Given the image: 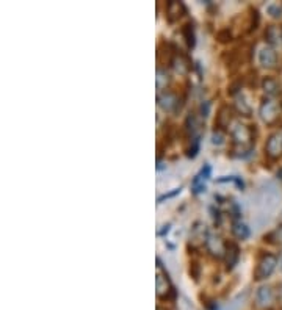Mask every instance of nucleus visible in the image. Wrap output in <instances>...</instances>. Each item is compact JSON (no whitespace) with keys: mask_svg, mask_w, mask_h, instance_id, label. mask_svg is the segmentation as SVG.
I'll return each instance as SVG.
<instances>
[{"mask_svg":"<svg viewBox=\"0 0 282 310\" xmlns=\"http://www.w3.org/2000/svg\"><path fill=\"white\" fill-rule=\"evenodd\" d=\"M224 139H226V135L223 130H218L215 129V132L212 133V143L216 144V146H221V144H224Z\"/></svg>","mask_w":282,"mask_h":310,"instance_id":"5701e85b","label":"nucleus"},{"mask_svg":"<svg viewBox=\"0 0 282 310\" xmlns=\"http://www.w3.org/2000/svg\"><path fill=\"white\" fill-rule=\"evenodd\" d=\"M199 151V136H188V144L185 146V152L188 157L194 158Z\"/></svg>","mask_w":282,"mask_h":310,"instance_id":"412c9836","label":"nucleus"},{"mask_svg":"<svg viewBox=\"0 0 282 310\" xmlns=\"http://www.w3.org/2000/svg\"><path fill=\"white\" fill-rule=\"evenodd\" d=\"M277 299H279V302L282 304V284H280V287H279V292H277Z\"/></svg>","mask_w":282,"mask_h":310,"instance_id":"c85d7f7f","label":"nucleus"},{"mask_svg":"<svg viewBox=\"0 0 282 310\" xmlns=\"http://www.w3.org/2000/svg\"><path fill=\"white\" fill-rule=\"evenodd\" d=\"M199 271H201V266H199V263L198 262H191L190 263V274L198 280V277H199Z\"/></svg>","mask_w":282,"mask_h":310,"instance_id":"bb28decb","label":"nucleus"},{"mask_svg":"<svg viewBox=\"0 0 282 310\" xmlns=\"http://www.w3.org/2000/svg\"><path fill=\"white\" fill-rule=\"evenodd\" d=\"M277 265V259L273 254H265L262 256V259L259 260L255 271H254V279L255 280H264L267 277L271 276V273L274 271V268Z\"/></svg>","mask_w":282,"mask_h":310,"instance_id":"f03ea898","label":"nucleus"},{"mask_svg":"<svg viewBox=\"0 0 282 310\" xmlns=\"http://www.w3.org/2000/svg\"><path fill=\"white\" fill-rule=\"evenodd\" d=\"M216 38H218L220 43H229V41L232 39V33L229 29H223L218 32V35H216Z\"/></svg>","mask_w":282,"mask_h":310,"instance_id":"a878e982","label":"nucleus"},{"mask_svg":"<svg viewBox=\"0 0 282 310\" xmlns=\"http://www.w3.org/2000/svg\"><path fill=\"white\" fill-rule=\"evenodd\" d=\"M207 238H209V232H207L206 224H202V222H196V224H194V226L191 227V240L199 241V243L206 244Z\"/></svg>","mask_w":282,"mask_h":310,"instance_id":"dca6fc26","label":"nucleus"},{"mask_svg":"<svg viewBox=\"0 0 282 310\" xmlns=\"http://www.w3.org/2000/svg\"><path fill=\"white\" fill-rule=\"evenodd\" d=\"M277 177H280V180H282V170H280V171L277 173Z\"/></svg>","mask_w":282,"mask_h":310,"instance_id":"c756f323","label":"nucleus"},{"mask_svg":"<svg viewBox=\"0 0 282 310\" xmlns=\"http://www.w3.org/2000/svg\"><path fill=\"white\" fill-rule=\"evenodd\" d=\"M181 33L185 39V43L188 46V49H193L194 44H196V36H194V29H193V24H185L182 29H181Z\"/></svg>","mask_w":282,"mask_h":310,"instance_id":"6ab92c4d","label":"nucleus"},{"mask_svg":"<svg viewBox=\"0 0 282 310\" xmlns=\"http://www.w3.org/2000/svg\"><path fill=\"white\" fill-rule=\"evenodd\" d=\"M171 292H172V287L168 279V274L163 271L160 259H157V296L166 298Z\"/></svg>","mask_w":282,"mask_h":310,"instance_id":"39448f33","label":"nucleus"},{"mask_svg":"<svg viewBox=\"0 0 282 310\" xmlns=\"http://www.w3.org/2000/svg\"><path fill=\"white\" fill-rule=\"evenodd\" d=\"M255 301L260 307H270L274 301V293L271 290V287H268V285L260 287L255 293Z\"/></svg>","mask_w":282,"mask_h":310,"instance_id":"4468645a","label":"nucleus"},{"mask_svg":"<svg viewBox=\"0 0 282 310\" xmlns=\"http://www.w3.org/2000/svg\"><path fill=\"white\" fill-rule=\"evenodd\" d=\"M230 136H232V141L237 148H240L242 151V155L243 154H248L252 146H254V130L245 124H235L230 130Z\"/></svg>","mask_w":282,"mask_h":310,"instance_id":"f257e3e1","label":"nucleus"},{"mask_svg":"<svg viewBox=\"0 0 282 310\" xmlns=\"http://www.w3.org/2000/svg\"><path fill=\"white\" fill-rule=\"evenodd\" d=\"M209 176H210V166L206 164V166L194 176V179L191 182V190L194 194H199L206 190V180L209 179Z\"/></svg>","mask_w":282,"mask_h":310,"instance_id":"f8f14e48","label":"nucleus"},{"mask_svg":"<svg viewBox=\"0 0 282 310\" xmlns=\"http://www.w3.org/2000/svg\"><path fill=\"white\" fill-rule=\"evenodd\" d=\"M157 310H163V308H162V307H159V308H157Z\"/></svg>","mask_w":282,"mask_h":310,"instance_id":"7c9ffc66","label":"nucleus"},{"mask_svg":"<svg viewBox=\"0 0 282 310\" xmlns=\"http://www.w3.org/2000/svg\"><path fill=\"white\" fill-rule=\"evenodd\" d=\"M262 90L265 91L267 96H276L280 93V85L277 83V80H274L271 77H265L262 80Z\"/></svg>","mask_w":282,"mask_h":310,"instance_id":"f3484780","label":"nucleus"},{"mask_svg":"<svg viewBox=\"0 0 282 310\" xmlns=\"http://www.w3.org/2000/svg\"><path fill=\"white\" fill-rule=\"evenodd\" d=\"M232 235L238 240H246L249 237V229L243 222H234L232 224Z\"/></svg>","mask_w":282,"mask_h":310,"instance_id":"aec40b11","label":"nucleus"},{"mask_svg":"<svg viewBox=\"0 0 282 310\" xmlns=\"http://www.w3.org/2000/svg\"><path fill=\"white\" fill-rule=\"evenodd\" d=\"M265 39L271 46H282V27L270 25L265 30Z\"/></svg>","mask_w":282,"mask_h":310,"instance_id":"2eb2a0df","label":"nucleus"},{"mask_svg":"<svg viewBox=\"0 0 282 310\" xmlns=\"http://www.w3.org/2000/svg\"><path fill=\"white\" fill-rule=\"evenodd\" d=\"M259 63H260V66L268 68V69L274 68L276 63H277V53H276V50L271 46H267L264 49H260V52H259Z\"/></svg>","mask_w":282,"mask_h":310,"instance_id":"1a4fd4ad","label":"nucleus"},{"mask_svg":"<svg viewBox=\"0 0 282 310\" xmlns=\"http://www.w3.org/2000/svg\"><path fill=\"white\" fill-rule=\"evenodd\" d=\"M185 14V7L182 2H174V0H171L166 5V17H168V22H176L179 20L182 16Z\"/></svg>","mask_w":282,"mask_h":310,"instance_id":"ddd939ff","label":"nucleus"},{"mask_svg":"<svg viewBox=\"0 0 282 310\" xmlns=\"http://www.w3.org/2000/svg\"><path fill=\"white\" fill-rule=\"evenodd\" d=\"M179 193H181V188L174 190V191H172V193L163 194V196H160V198H159V202H162V201H165V199H169V198H172V196H176V194H179Z\"/></svg>","mask_w":282,"mask_h":310,"instance_id":"cd10ccee","label":"nucleus"},{"mask_svg":"<svg viewBox=\"0 0 282 310\" xmlns=\"http://www.w3.org/2000/svg\"><path fill=\"white\" fill-rule=\"evenodd\" d=\"M169 63H171V68L174 69V72L179 74V75H185V74H188V71H190V68H191L188 58H187L185 55L179 53V52L171 57Z\"/></svg>","mask_w":282,"mask_h":310,"instance_id":"9d476101","label":"nucleus"},{"mask_svg":"<svg viewBox=\"0 0 282 310\" xmlns=\"http://www.w3.org/2000/svg\"><path fill=\"white\" fill-rule=\"evenodd\" d=\"M206 249L212 257L221 259L224 257V252H226V243L218 235H209L206 241Z\"/></svg>","mask_w":282,"mask_h":310,"instance_id":"423d86ee","label":"nucleus"},{"mask_svg":"<svg viewBox=\"0 0 282 310\" xmlns=\"http://www.w3.org/2000/svg\"><path fill=\"white\" fill-rule=\"evenodd\" d=\"M267 11H268V14L271 16V17H282V5H279V4H273V5H268V8H267Z\"/></svg>","mask_w":282,"mask_h":310,"instance_id":"b1692460","label":"nucleus"},{"mask_svg":"<svg viewBox=\"0 0 282 310\" xmlns=\"http://www.w3.org/2000/svg\"><path fill=\"white\" fill-rule=\"evenodd\" d=\"M159 107L165 111V113H176L177 110H181V99L176 93L172 91H165L160 93L157 97Z\"/></svg>","mask_w":282,"mask_h":310,"instance_id":"20e7f679","label":"nucleus"},{"mask_svg":"<svg viewBox=\"0 0 282 310\" xmlns=\"http://www.w3.org/2000/svg\"><path fill=\"white\" fill-rule=\"evenodd\" d=\"M235 108H237V111L240 113L242 116H251V113H252V108H251V105H249V102L245 99V96L242 94H238L237 97H235Z\"/></svg>","mask_w":282,"mask_h":310,"instance_id":"a211bd4d","label":"nucleus"},{"mask_svg":"<svg viewBox=\"0 0 282 310\" xmlns=\"http://www.w3.org/2000/svg\"><path fill=\"white\" fill-rule=\"evenodd\" d=\"M279 113H280L279 105L271 99H265L262 102V105H260V108H259L260 119H262L267 126H273V124L279 119Z\"/></svg>","mask_w":282,"mask_h":310,"instance_id":"7ed1b4c3","label":"nucleus"},{"mask_svg":"<svg viewBox=\"0 0 282 310\" xmlns=\"http://www.w3.org/2000/svg\"><path fill=\"white\" fill-rule=\"evenodd\" d=\"M238 260H240V246L235 241H227L226 252H224V262H226L227 270H232V268L238 263Z\"/></svg>","mask_w":282,"mask_h":310,"instance_id":"6e6552de","label":"nucleus"},{"mask_svg":"<svg viewBox=\"0 0 282 310\" xmlns=\"http://www.w3.org/2000/svg\"><path fill=\"white\" fill-rule=\"evenodd\" d=\"M265 152L270 158H279L282 155V133H273L265 144Z\"/></svg>","mask_w":282,"mask_h":310,"instance_id":"0eeeda50","label":"nucleus"},{"mask_svg":"<svg viewBox=\"0 0 282 310\" xmlns=\"http://www.w3.org/2000/svg\"><path fill=\"white\" fill-rule=\"evenodd\" d=\"M230 121H232V108L229 105H221L215 119V129L224 132L229 127Z\"/></svg>","mask_w":282,"mask_h":310,"instance_id":"9b49d317","label":"nucleus"},{"mask_svg":"<svg viewBox=\"0 0 282 310\" xmlns=\"http://www.w3.org/2000/svg\"><path fill=\"white\" fill-rule=\"evenodd\" d=\"M169 74L166 72V69H162V68H159L157 69V90L159 91H162V90H165L168 85H169Z\"/></svg>","mask_w":282,"mask_h":310,"instance_id":"4be33fe9","label":"nucleus"},{"mask_svg":"<svg viewBox=\"0 0 282 310\" xmlns=\"http://www.w3.org/2000/svg\"><path fill=\"white\" fill-rule=\"evenodd\" d=\"M268 238H271L270 241H273V243H276V244H282V224L277 226V229L273 231V232L268 235Z\"/></svg>","mask_w":282,"mask_h":310,"instance_id":"393cba45","label":"nucleus"}]
</instances>
